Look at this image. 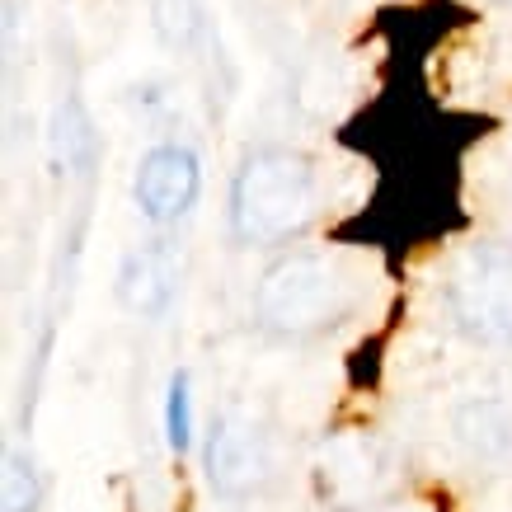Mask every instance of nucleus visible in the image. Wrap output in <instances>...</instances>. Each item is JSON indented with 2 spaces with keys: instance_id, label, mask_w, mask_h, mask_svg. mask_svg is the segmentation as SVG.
Listing matches in <instances>:
<instances>
[{
  "instance_id": "2",
  "label": "nucleus",
  "mask_w": 512,
  "mask_h": 512,
  "mask_svg": "<svg viewBox=\"0 0 512 512\" xmlns=\"http://www.w3.org/2000/svg\"><path fill=\"white\" fill-rule=\"evenodd\" d=\"M348 306H353L348 268L320 249H296L278 259L254 292L259 320L278 334H315V329L343 320Z\"/></svg>"
},
{
  "instance_id": "4",
  "label": "nucleus",
  "mask_w": 512,
  "mask_h": 512,
  "mask_svg": "<svg viewBox=\"0 0 512 512\" xmlns=\"http://www.w3.org/2000/svg\"><path fill=\"white\" fill-rule=\"evenodd\" d=\"M202 470L217 494L245 498L264 489L273 475V442L249 414H221L207 437V451H202Z\"/></svg>"
},
{
  "instance_id": "9",
  "label": "nucleus",
  "mask_w": 512,
  "mask_h": 512,
  "mask_svg": "<svg viewBox=\"0 0 512 512\" xmlns=\"http://www.w3.org/2000/svg\"><path fill=\"white\" fill-rule=\"evenodd\" d=\"M461 433H466V442H475L480 451L508 447V414H503L498 404H475L466 419H461Z\"/></svg>"
},
{
  "instance_id": "8",
  "label": "nucleus",
  "mask_w": 512,
  "mask_h": 512,
  "mask_svg": "<svg viewBox=\"0 0 512 512\" xmlns=\"http://www.w3.org/2000/svg\"><path fill=\"white\" fill-rule=\"evenodd\" d=\"M38 470H33L29 456H19V451H10L5 456V489H0V498H5V512H33L38 508Z\"/></svg>"
},
{
  "instance_id": "1",
  "label": "nucleus",
  "mask_w": 512,
  "mask_h": 512,
  "mask_svg": "<svg viewBox=\"0 0 512 512\" xmlns=\"http://www.w3.org/2000/svg\"><path fill=\"white\" fill-rule=\"evenodd\" d=\"M320 212V170L311 156L264 146L249 151L231 179V231L245 245H282Z\"/></svg>"
},
{
  "instance_id": "11",
  "label": "nucleus",
  "mask_w": 512,
  "mask_h": 512,
  "mask_svg": "<svg viewBox=\"0 0 512 512\" xmlns=\"http://www.w3.org/2000/svg\"><path fill=\"white\" fill-rule=\"evenodd\" d=\"M90 123H85V113L76 109V104H66L62 109V132H57V151L66 156V165H85V156H90Z\"/></svg>"
},
{
  "instance_id": "5",
  "label": "nucleus",
  "mask_w": 512,
  "mask_h": 512,
  "mask_svg": "<svg viewBox=\"0 0 512 512\" xmlns=\"http://www.w3.org/2000/svg\"><path fill=\"white\" fill-rule=\"evenodd\" d=\"M202 193V165L198 156L179 146V141H160L151 146L137 165V184H132V198H137V212L151 226H174L193 212V202Z\"/></svg>"
},
{
  "instance_id": "6",
  "label": "nucleus",
  "mask_w": 512,
  "mask_h": 512,
  "mask_svg": "<svg viewBox=\"0 0 512 512\" xmlns=\"http://www.w3.org/2000/svg\"><path fill=\"white\" fill-rule=\"evenodd\" d=\"M179 278H184V254L160 235V240H146L123 259L118 296H123V306L132 315L160 320L174 306V296H179Z\"/></svg>"
},
{
  "instance_id": "10",
  "label": "nucleus",
  "mask_w": 512,
  "mask_h": 512,
  "mask_svg": "<svg viewBox=\"0 0 512 512\" xmlns=\"http://www.w3.org/2000/svg\"><path fill=\"white\" fill-rule=\"evenodd\" d=\"M165 433H170V447L174 451H188V447H193V400H188V372H174V381H170Z\"/></svg>"
},
{
  "instance_id": "3",
  "label": "nucleus",
  "mask_w": 512,
  "mask_h": 512,
  "mask_svg": "<svg viewBox=\"0 0 512 512\" xmlns=\"http://www.w3.org/2000/svg\"><path fill=\"white\" fill-rule=\"evenodd\" d=\"M447 306L461 334L480 343H512V245H470L451 273Z\"/></svg>"
},
{
  "instance_id": "12",
  "label": "nucleus",
  "mask_w": 512,
  "mask_h": 512,
  "mask_svg": "<svg viewBox=\"0 0 512 512\" xmlns=\"http://www.w3.org/2000/svg\"><path fill=\"white\" fill-rule=\"evenodd\" d=\"M503 5H512V0H503Z\"/></svg>"
},
{
  "instance_id": "7",
  "label": "nucleus",
  "mask_w": 512,
  "mask_h": 512,
  "mask_svg": "<svg viewBox=\"0 0 512 512\" xmlns=\"http://www.w3.org/2000/svg\"><path fill=\"white\" fill-rule=\"evenodd\" d=\"M156 33L160 43L174 52H193L207 33V15H202V0H156Z\"/></svg>"
}]
</instances>
